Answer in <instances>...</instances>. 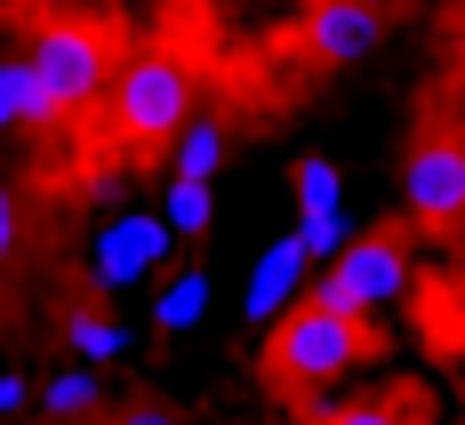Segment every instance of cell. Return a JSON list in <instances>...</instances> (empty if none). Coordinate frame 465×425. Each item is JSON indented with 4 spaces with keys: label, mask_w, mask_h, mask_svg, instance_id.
I'll list each match as a JSON object with an SVG mask.
<instances>
[{
    "label": "cell",
    "mask_w": 465,
    "mask_h": 425,
    "mask_svg": "<svg viewBox=\"0 0 465 425\" xmlns=\"http://www.w3.org/2000/svg\"><path fill=\"white\" fill-rule=\"evenodd\" d=\"M104 121H113L121 144H169L193 121V73L177 56H161V48L129 56L113 73V89H104Z\"/></svg>",
    "instance_id": "6da1fadb"
},
{
    "label": "cell",
    "mask_w": 465,
    "mask_h": 425,
    "mask_svg": "<svg viewBox=\"0 0 465 425\" xmlns=\"http://www.w3.org/2000/svg\"><path fill=\"white\" fill-rule=\"evenodd\" d=\"M305 297L329 305V313H345V321H361V330H377V321L410 297V257H401L385 233H353L322 265V282L305 289Z\"/></svg>",
    "instance_id": "7a4b0ae2"
},
{
    "label": "cell",
    "mask_w": 465,
    "mask_h": 425,
    "mask_svg": "<svg viewBox=\"0 0 465 425\" xmlns=\"http://www.w3.org/2000/svg\"><path fill=\"white\" fill-rule=\"evenodd\" d=\"M169 257H177V233L161 225V209L144 217V209H121V217H104L81 249V282L113 305V297H137L169 273Z\"/></svg>",
    "instance_id": "3957f363"
},
{
    "label": "cell",
    "mask_w": 465,
    "mask_h": 425,
    "mask_svg": "<svg viewBox=\"0 0 465 425\" xmlns=\"http://www.w3.org/2000/svg\"><path fill=\"white\" fill-rule=\"evenodd\" d=\"M361 353H370V330L345 321V313H329V305H313V297H297L273 321V370L289 385H337Z\"/></svg>",
    "instance_id": "277c9868"
},
{
    "label": "cell",
    "mask_w": 465,
    "mask_h": 425,
    "mask_svg": "<svg viewBox=\"0 0 465 425\" xmlns=\"http://www.w3.org/2000/svg\"><path fill=\"white\" fill-rule=\"evenodd\" d=\"M25 64L41 73V89L56 96V113L73 121V113H96L104 89H113V56L96 41L89 25H41L33 41H25Z\"/></svg>",
    "instance_id": "5b68a950"
},
{
    "label": "cell",
    "mask_w": 465,
    "mask_h": 425,
    "mask_svg": "<svg viewBox=\"0 0 465 425\" xmlns=\"http://www.w3.org/2000/svg\"><path fill=\"white\" fill-rule=\"evenodd\" d=\"M401 209L418 225H458L465 217V144L458 137H433L401 161Z\"/></svg>",
    "instance_id": "8992f818"
},
{
    "label": "cell",
    "mask_w": 465,
    "mask_h": 425,
    "mask_svg": "<svg viewBox=\"0 0 465 425\" xmlns=\"http://www.w3.org/2000/svg\"><path fill=\"white\" fill-rule=\"evenodd\" d=\"M305 289H313V265H305V257H297V249L273 233L265 249H257V265H249V289H241V321H249V330H273V321L297 305V297H305Z\"/></svg>",
    "instance_id": "52a82bcc"
},
{
    "label": "cell",
    "mask_w": 465,
    "mask_h": 425,
    "mask_svg": "<svg viewBox=\"0 0 465 425\" xmlns=\"http://www.w3.org/2000/svg\"><path fill=\"white\" fill-rule=\"evenodd\" d=\"M305 48H313L322 64H337V73H353V64L377 48V8H361V0H313Z\"/></svg>",
    "instance_id": "ba28073f"
},
{
    "label": "cell",
    "mask_w": 465,
    "mask_h": 425,
    "mask_svg": "<svg viewBox=\"0 0 465 425\" xmlns=\"http://www.w3.org/2000/svg\"><path fill=\"white\" fill-rule=\"evenodd\" d=\"M225 161H232V129L217 113H193L185 129L161 144V177H177V185H217Z\"/></svg>",
    "instance_id": "9c48e42d"
},
{
    "label": "cell",
    "mask_w": 465,
    "mask_h": 425,
    "mask_svg": "<svg viewBox=\"0 0 465 425\" xmlns=\"http://www.w3.org/2000/svg\"><path fill=\"white\" fill-rule=\"evenodd\" d=\"M48 121H64V113H56V96L41 89V73L25 64V48H0V137L48 129Z\"/></svg>",
    "instance_id": "30bf717a"
},
{
    "label": "cell",
    "mask_w": 465,
    "mask_h": 425,
    "mask_svg": "<svg viewBox=\"0 0 465 425\" xmlns=\"http://www.w3.org/2000/svg\"><path fill=\"white\" fill-rule=\"evenodd\" d=\"M209 305H217V282H209L201 265H177V273L153 282V330L161 337H193L209 321Z\"/></svg>",
    "instance_id": "8fae6325"
},
{
    "label": "cell",
    "mask_w": 465,
    "mask_h": 425,
    "mask_svg": "<svg viewBox=\"0 0 465 425\" xmlns=\"http://www.w3.org/2000/svg\"><path fill=\"white\" fill-rule=\"evenodd\" d=\"M129 345H137V330H129L113 305H73V313H64V353H73L81 370L129 361Z\"/></svg>",
    "instance_id": "7c38bea8"
},
{
    "label": "cell",
    "mask_w": 465,
    "mask_h": 425,
    "mask_svg": "<svg viewBox=\"0 0 465 425\" xmlns=\"http://www.w3.org/2000/svg\"><path fill=\"white\" fill-rule=\"evenodd\" d=\"M48 425H89L96 410H104V393H96V370H81V361H64V370H48L41 378V401H33Z\"/></svg>",
    "instance_id": "4fadbf2b"
},
{
    "label": "cell",
    "mask_w": 465,
    "mask_h": 425,
    "mask_svg": "<svg viewBox=\"0 0 465 425\" xmlns=\"http://www.w3.org/2000/svg\"><path fill=\"white\" fill-rule=\"evenodd\" d=\"M345 201V161L337 153H297V169H289V217H322Z\"/></svg>",
    "instance_id": "5bb4252c"
},
{
    "label": "cell",
    "mask_w": 465,
    "mask_h": 425,
    "mask_svg": "<svg viewBox=\"0 0 465 425\" xmlns=\"http://www.w3.org/2000/svg\"><path fill=\"white\" fill-rule=\"evenodd\" d=\"M161 225L177 241H201L217 225V185H177V177H161Z\"/></svg>",
    "instance_id": "9a60e30c"
},
{
    "label": "cell",
    "mask_w": 465,
    "mask_h": 425,
    "mask_svg": "<svg viewBox=\"0 0 465 425\" xmlns=\"http://www.w3.org/2000/svg\"><path fill=\"white\" fill-rule=\"evenodd\" d=\"M281 241H289V249H297V257L322 273V265H329V257H337L353 233H345V217H337V209H322V217H289V225H281Z\"/></svg>",
    "instance_id": "2e32d148"
},
{
    "label": "cell",
    "mask_w": 465,
    "mask_h": 425,
    "mask_svg": "<svg viewBox=\"0 0 465 425\" xmlns=\"http://www.w3.org/2000/svg\"><path fill=\"white\" fill-rule=\"evenodd\" d=\"M25 257V209H16V193L0 185V265H16Z\"/></svg>",
    "instance_id": "e0dca14e"
},
{
    "label": "cell",
    "mask_w": 465,
    "mask_h": 425,
    "mask_svg": "<svg viewBox=\"0 0 465 425\" xmlns=\"http://www.w3.org/2000/svg\"><path fill=\"white\" fill-rule=\"evenodd\" d=\"M322 425H401V410H385V401H337Z\"/></svg>",
    "instance_id": "ac0fdd59"
},
{
    "label": "cell",
    "mask_w": 465,
    "mask_h": 425,
    "mask_svg": "<svg viewBox=\"0 0 465 425\" xmlns=\"http://www.w3.org/2000/svg\"><path fill=\"white\" fill-rule=\"evenodd\" d=\"M33 401H41V378H25V370H8V378H0V418H25Z\"/></svg>",
    "instance_id": "d6986e66"
},
{
    "label": "cell",
    "mask_w": 465,
    "mask_h": 425,
    "mask_svg": "<svg viewBox=\"0 0 465 425\" xmlns=\"http://www.w3.org/2000/svg\"><path fill=\"white\" fill-rule=\"evenodd\" d=\"M113 425H177L169 410H144V401H129V410H113Z\"/></svg>",
    "instance_id": "ffe728a7"
},
{
    "label": "cell",
    "mask_w": 465,
    "mask_h": 425,
    "mask_svg": "<svg viewBox=\"0 0 465 425\" xmlns=\"http://www.w3.org/2000/svg\"><path fill=\"white\" fill-rule=\"evenodd\" d=\"M361 8H377V16H385V8H393V0H361Z\"/></svg>",
    "instance_id": "44dd1931"
},
{
    "label": "cell",
    "mask_w": 465,
    "mask_h": 425,
    "mask_svg": "<svg viewBox=\"0 0 465 425\" xmlns=\"http://www.w3.org/2000/svg\"><path fill=\"white\" fill-rule=\"evenodd\" d=\"M0 185H8V177H0Z\"/></svg>",
    "instance_id": "7402d4cb"
}]
</instances>
